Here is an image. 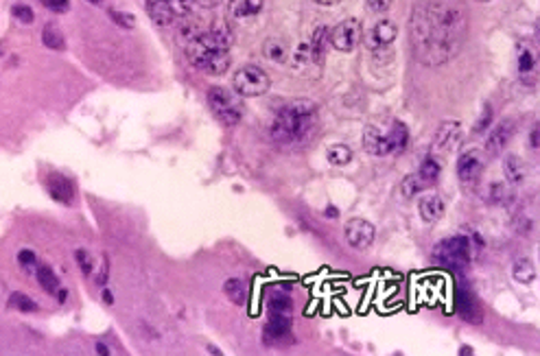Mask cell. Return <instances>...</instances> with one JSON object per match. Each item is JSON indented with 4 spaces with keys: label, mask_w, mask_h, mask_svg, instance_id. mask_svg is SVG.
<instances>
[{
    "label": "cell",
    "mask_w": 540,
    "mask_h": 356,
    "mask_svg": "<svg viewBox=\"0 0 540 356\" xmlns=\"http://www.w3.org/2000/svg\"><path fill=\"white\" fill-rule=\"evenodd\" d=\"M195 3L199 5V7H206V9H210V7H217V5H221L224 0H195Z\"/></svg>",
    "instance_id": "42"
},
{
    "label": "cell",
    "mask_w": 540,
    "mask_h": 356,
    "mask_svg": "<svg viewBox=\"0 0 540 356\" xmlns=\"http://www.w3.org/2000/svg\"><path fill=\"white\" fill-rule=\"evenodd\" d=\"M512 273H514V280L521 282V284H532V282L536 280V267H534V263L527 261V258H518V261L514 263Z\"/></svg>",
    "instance_id": "26"
},
{
    "label": "cell",
    "mask_w": 540,
    "mask_h": 356,
    "mask_svg": "<svg viewBox=\"0 0 540 356\" xmlns=\"http://www.w3.org/2000/svg\"><path fill=\"white\" fill-rule=\"evenodd\" d=\"M484 171V157L479 151H466L457 160V175L464 184H472L479 180V175Z\"/></svg>",
    "instance_id": "10"
},
{
    "label": "cell",
    "mask_w": 540,
    "mask_h": 356,
    "mask_svg": "<svg viewBox=\"0 0 540 356\" xmlns=\"http://www.w3.org/2000/svg\"><path fill=\"white\" fill-rule=\"evenodd\" d=\"M503 173L510 184H523L527 177V166L518 155H508L503 160Z\"/></svg>",
    "instance_id": "20"
},
{
    "label": "cell",
    "mask_w": 540,
    "mask_h": 356,
    "mask_svg": "<svg viewBox=\"0 0 540 356\" xmlns=\"http://www.w3.org/2000/svg\"><path fill=\"white\" fill-rule=\"evenodd\" d=\"M13 15H15V20H20L22 25H29L31 20H33V11H31L27 5H15V7H13Z\"/></svg>",
    "instance_id": "38"
},
{
    "label": "cell",
    "mask_w": 540,
    "mask_h": 356,
    "mask_svg": "<svg viewBox=\"0 0 540 356\" xmlns=\"http://www.w3.org/2000/svg\"><path fill=\"white\" fill-rule=\"evenodd\" d=\"M42 39H44V44L49 48H53V51H62L64 48V35H62V31H59L57 27H53V25H49L44 29Z\"/></svg>",
    "instance_id": "31"
},
{
    "label": "cell",
    "mask_w": 540,
    "mask_h": 356,
    "mask_svg": "<svg viewBox=\"0 0 540 356\" xmlns=\"http://www.w3.org/2000/svg\"><path fill=\"white\" fill-rule=\"evenodd\" d=\"M506 197H508V190H506L503 184L494 182V184L488 186V199H490V204H501Z\"/></svg>",
    "instance_id": "34"
},
{
    "label": "cell",
    "mask_w": 540,
    "mask_h": 356,
    "mask_svg": "<svg viewBox=\"0 0 540 356\" xmlns=\"http://www.w3.org/2000/svg\"><path fill=\"white\" fill-rule=\"evenodd\" d=\"M490 121H492V107H490V105H486V110H484L482 118H479V123H477V127H475V133L486 131V129H488V125H490Z\"/></svg>",
    "instance_id": "39"
},
{
    "label": "cell",
    "mask_w": 540,
    "mask_h": 356,
    "mask_svg": "<svg viewBox=\"0 0 540 356\" xmlns=\"http://www.w3.org/2000/svg\"><path fill=\"white\" fill-rule=\"evenodd\" d=\"M263 339L269 345L276 343H287L291 339V315H278V317H269V324L263 332Z\"/></svg>",
    "instance_id": "11"
},
{
    "label": "cell",
    "mask_w": 540,
    "mask_h": 356,
    "mask_svg": "<svg viewBox=\"0 0 540 356\" xmlns=\"http://www.w3.org/2000/svg\"><path fill=\"white\" fill-rule=\"evenodd\" d=\"M96 352H98V354H110V350H108L103 343H96Z\"/></svg>",
    "instance_id": "45"
},
{
    "label": "cell",
    "mask_w": 540,
    "mask_h": 356,
    "mask_svg": "<svg viewBox=\"0 0 540 356\" xmlns=\"http://www.w3.org/2000/svg\"><path fill=\"white\" fill-rule=\"evenodd\" d=\"M103 300H105L108 304H112V295H110L108 291H103Z\"/></svg>",
    "instance_id": "46"
},
{
    "label": "cell",
    "mask_w": 540,
    "mask_h": 356,
    "mask_svg": "<svg viewBox=\"0 0 540 356\" xmlns=\"http://www.w3.org/2000/svg\"><path fill=\"white\" fill-rule=\"evenodd\" d=\"M366 3L374 13H385L392 7V0H366Z\"/></svg>",
    "instance_id": "40"
},
{
    "label": "cell",
    "mask_w": 540,
    "mask_h": 356,
    "mask_svg": "<svg viewBox=\"0 0 540 356\" xmlns=\"http://www.w3.org/2000/svg\"><path fill=\"white\" fill-rule=\"evenodd\" d=\"M35 273H37V282H39V286H42L46 293H59V280H57V275L53 273V269L51 267H46V265H37V269H35Z\"/></svg>",
    "instance_id": "27"
},
{
    "label": "cell",
    "mask_w": 540,
    "mask_h": 356,
    "mask_svg": "<svg viewBox=\"0 0 540 356\" xmlns=\"http://www.w3.org/2000/svg\"><path fill=\"white\" fill-rule=\"evenodd\" d=\"M315 116H317V105L313 101H309V98L291 101L274 118L271 138L278 143L302 140V138L309 136L311 129L315 127Z\"/></svg>",
    "instance_id": "3"
},
{
    "label": "cell",
    "mask_w": 540,
    "mask_h": 356,
    "mask_svg": "<svg viewBox=\"0 0 540 356\" xmlns=\"http://www.w3.org/2000/svg\"><path fill=\"white\" fill-rule=\"evenodd\" d=\"M88 3H92V5H98V3H103V0H88Z\"/></svg>",
    "instance_id": "48"
},
{
    "label": "cell",
    "mask_w": 540,
    "mask_h": 356,
    "mask_svg": "<svg viewBox=\"0 0 540 356\" xmlns=\"http://www.w3.org/2000/svg\"><path fill=\"white\" fill-rule=\"evenodd\" d=\"M232 86L238 96H261L269 90L271 81L267 72L258 66H243L241 70H236Z\"/></svg>",
    "instance_id": "5"
},
{
    "label": "cell",
    "mask_w": 540,
    "mask_h": 356,
    "mask_svg": "<svg viewBox=\"0 0 540 356\" xmlns=\"http://www.w3.org/2000/svg\"><path fill=\"white\" fill-rule=\"evenodd\" d=\"M466 25L464 0H423L411 18L416 57L429 66L449 62L464 44Z\"/></svg>",
    "instance_id": "1"
},
{
    "label": "cell",
    "mask_w": 540,
    "mask_h": 356,
    "mask_svg": "<svg viewBox=\"0 0 540 356\" xmlns=\"http://www.w3.org/2000/svg\"><path fill=\"white\" fill-rule=\"evenodd\" d=\"M228 9H230V15L238 20L254 18L263 11V0H230Z\"/></svg>",
    "instance_id": "18"
},
{
    "label": "cell",
    "mask_w": 540,
    "mask_h": 356,
    "mask_svg": "<svg viewBox=\"0 0 540 356\" xmlns=\"http://www.w3.org/2000/svg\"><path fill=\"white\" fill-rule=\"evenodd\" d=\"M326 214H328V216H337V208H328Z\"/></svg>",
    "instance_id": "47"
},
{
    "label": "cell",
    "mask_w": 540,
    "mask_h": 356,
    "mask_svg": "<svg viewBox=\"0 0 540 356\" xmlns=\"http://www.w3.org/2000/svg\"><path fill=\"white\" fill-rule=\"evenodd\" d=\"M110 15H112V20H114L116 25H123V27H127V29H131V27L136 25V20H134V15H131V13H123V11L112 9V11H110Z\"/></svg>",
    "instance_id": "37"
},
{
    "label": "cell",
    "mask_w": 540,
    "mask_h": 356,
    "mask_svg": "<svg viewBox=\"0 0 540 356\" xmlns=\"http://www.w3.org/2000/svg\"><path fill=\"white\" fill-rule=\"evenodd\" d=\"M232 31L226 25H214L208 33H199L186 48L188 62L202 72L208 74H224L232 59H230Z\"/></svg>",
    "instance_id": "2"
},
{
    "label": "cell",
    "mask_w": 540,
    "mask_h": 356,
    "mask_svg": "<svg viewBox=\"0 0 540 356\" xmlns=\"http://www.w3.org/2000/svg\"><path fill=\"white\" fill-rule=\"evenodd\" d=\"M512 136H514V123H512V121L499 123V125L494 127V131L488 136V143H486L488 153H490V155L501 153V151L506 149V145L510 143V138H512Z\"/></svg>",
    "instance_id": "15"
},
{
    "label": "cell",
    "mask_w": 540,
    "mask_h": 356,
    "mask_svg": "<svg viewBox=\"0 0 540 356\" xmlns=\"http://www.w3.org/2000/svg\"><path fill=\"white\" fill-rule=\"evenodd\" d=\"M439 173H442V164H439V160L435 155H427L423 164H420V171H418V177L420 182H423L425 186H433L437 182Z\"/></svg>",
    "instance_id": "21"
},
{
    "label": "cell",
    "mask_w": 540,
    "mask_h": 356,
    "mask_svg": "<svg viewBox=\"0 0 540 356\" xmlns=\"http://www.w3.org/2000/svg\"><path fill=\"white\" fill-rule=\"evenodd\" d=\"M420 216L427 221V223H435L444 216V202L442 197L431 192V195H425L423 199H420Z\"/></svg>",
    "instance_id": "16"
},
{
    "label": "cell",
    "mask_w": 540,
    "mask_h": 356,
    "mask_svg": "<svg viewBox=\"0 0 540 356\" xmlns=\"http://www.w3.org/2000/svg\"><path fill=\"white\" fill-rule=\"evenodd\" d=\"M18 261H20V265H22L27 271H35L37 269V256L33 253V251H29V249H22L18 253Z\"/></svg>",
    "instance_id": "36"
},
{
    "label": "cell",
    "mask_w": 540,
    "mask_h": 356,
    "mask_svg": "<svg viewBox=\"0 0 540 356\" xmlns=\"http://www.w3.org/2000/svg\"><path fill=\"white\" fill-rule=\"evenodd\" d=\"M387 140H390V149H392V155L394 153H403L409 145V129L405 123L401 121H394L390 131H387Z\"/></svg>",
    "instance_id": "19"
},
{
    "label": "cell",
    "mask_w": 540,
    "mask_h": 356,
    "mask_svg": "<svg viewBox=\"0 0 540 356\" xmlns=\"http://www.w3.org/2000/svg\"><path fill=\"white\" fill-rule=\"evenodd\" d=\"M361 22H359L356 18H350V20H344V22H339L333 31H330V44L342 51V53H350L356 48V44L361 42Z\"/></svg>",
    "instance_id": "7"
},
{
    "label": "cell",
    "mask_w": 540,
    "mask_h": 356,
    "mask_svg": "<svg viewBox=\"0 0 540 356\" xmlns=\"http://www.w3.org/2000/svg\"><path fill=\"white\" fill-rule=\"evenodd\" d=\"M49 190L51 197H55L57 202L62 204H70L72 202V184L68 180H64L62 175H53L49 180Z\"/></svg>",
    "instance_id": "23"
},
{
    "label": "cell",
    "mask_w": 540,
    "mask_h": 356,
    "mask_svg": "<svg viewBox=\"0 0 540 356\" xmlns=\"http://www.w3.org/2000/svg\"><path fill=\"white\" fill-rule=\"evenodd\" d=\"M169 5L175 15H188L193 11L195 0H169Z\"/></svg>",
    "instance_id": "35"
},
{
    "label": "cell",
    "mask_w": 540,
    "mask_h": 356,
    "mask_svg": "<svg viewBox=\"0 0 540 356\" xmlns=\"http://www.w3.org/2000/svg\"><path fill=\"white\" fill-rule=\"evenodd\" d=\"M313 3H317V5H337L339 3V0H313Z\"/></svg>",
    "instance_id": "44"
},
{
    "label": "cell",
    "mask_w": 540,
    "mask_h": 356,
    "mask_svg": "<svg viewBox=\"0 0 540 356\" xmlns=\"http://www.w3.org/2000/svg\"><path fill=\"white\" fill-rule=\"evenodd\" d=\"M77 261H79V265H82V271H84V275H94V269L101 265V261L98 263H92V256L88 253V251H84V249H79L77 251Z\"/></svg>",
    "instance_id": "33"
},
{
    "label": "cell",
    "mask_w": 540,
    "mask_h": 356,
    "mask_svg": "<svg viewBox=\"0 0 540 356\" xmlns=\"http://www.w3.org/2000/svg\"><path fill=\"white\" fill-rule=\"evenodd\" d=\"M224 291L230 298V302H234L236 306H243L248 302V284L241 278H232L224 284Z\"/></svg>",
    "instance_id": "25"
},
{
    "label": "cell",
    "mask_w": 540,
    "mask_h": 356,
    "mask_svg": "<svg viewBox=\"0 0 540 356\" xmlns=\"http://www.w3.org/2000/svg\"><path fill=\"white\" fill-rule=\"evenodd\" d=\"M307 44H309L311 53L315 55V59L319 62V59L324 57L326 46L330 44V29H326V27H317V29L313 31V35H311V39H309Z\"/></svg>",
    "instance_id": "24"
},
{
    "label": "cell",
    "mask_w": 540,
    "mask_h": 356,
    "mask_svg": "<svg viewBox=\"0 0 540 356\" xmlns=\"http://www.w3.org/2000/svg\"><path fill=\"white\" fill-rule=\"evenodd\" d=\"M435 258L449 267H466L470 261V241L464 236L442 241L435 247Z\"/></svg>",
    "instance_id": "6"
},
{
    "label": "cell",
    "mask_w": 540,
    "mask_h": 356,
    "mask_svg": "<svg viewBox=\"0 0 540 356\" xmlns=\"http://www.w3.org/2000/svg\"><path fill=\"white\" fill-rule=\"evenodd\" d=\"M459 136H462V123H457V121L442 123V125H439V129L435 131L433 149L435 151H451L457 145Z\"/></svg>",
    "instance_id": "12"
},
{
    "label": "cell",
    "mask_w": 540,
    "mask_h": 356,
    "mask_svg": "<svg viewBox=\"0 0 540 356\" xmlns=\"http://www.w3.org/2000/svg\"><path fill=\"white\" fill-rule=\"evenodd\" d=\"M9 306H11V308H18V310H22V312H33V310H37V304H35L31 298H27L25 293H13L11 298H9Z\"/></svg>",
    "instance_id": "32"
},
{
    "label": "cell",
    "mask_w": 540,
    "mask_h": 356,
    "mask_svg": "<svg viewBox=\"0 0 540 356\" xmlns=\"http://www.w3.org/2000/svg\"><path fill=\"white\" fill-rule=\"evenodd\" d=\"M364 149L370 155H392L387 133H383L381 129L374 127V125L366 127V131H364Z\"/></svg>",
    "instance_id": "13"
},
{
    "label": "cell",
    "mask_w": 540,
    "mask_h": 356,
    "mask_svg": "<svg viewBox=\"0 0 540 356\" xmlns=\"http://www.w3.org/2000/svg\"><path fill=\"white\" fill-rule=\"evenodd\" d=\"M263 51H265V55L271 59V62H285V59H287V55H289V48H287V44L283 42V39H278V37H274V39H267V42H265V46H263Z\"/></svg>",
    "instance_id": "28"
},
{
    "label": "cell",
    "mask_w": 540,
    "mask_h": 356,
    "mask_svg": "<svg viewBox=\"0 0 540 356\" xmlns=\"http://www.w3.org/2000/svg\"><path fill=\"white\" fill-rule=\"evenodd\" d=\"M425 188H427V186L420 182L418 175H407L405 180H403V184H401V192H403L405 199H413V197H416L418 192H423Z\"/></svg>",
    "instance_id": "30"
},
{
    "label": "cell",
    "mask_w": 540,
    "mask_h": 356,
    "mask_svg": "<svg viewBox=\"0 0 540 356\" xmlns=\"http://www.w3.org/2000/svg\"><path fill=\"white\" fill-rule=\"evenodd\" d=\"M398 35V29L396 25L392 22V20H378V22L368 31L366 35V46L372 51V53H381L385 48H390V44L396 39Z\"/></svg>",
    "instance_id": "8"
},
{
    "label": "cell",
    "mask_w": 540,
    "mask_h": 356,
    "mask_svg": "<svg viewBox=\"0 0 540 356\" xmlns=\"http://www.w3.org/2000/svg\"><path fill=\"white\" fill-rule=\"evenodd\" d=\"M147 13L158 27H169L175 22V13L169 0H147Z\"/></svg>",
    "instance_id": "17"
},
{
    "label": "cell",
    "mask_w": 540,
    "mask_h": 356,
    "mask_svg": "<svg viewBox=\"0 0 540 356\" xmlns=\"http://www.w3.org/2000/svg\"><path fill=\"white\" fill-rule=\"evenodd\" d=\"M536 70H538V59L534 48L529 44H521L518 46V72H521V79L525 84L536 81Z\"/></svg>",
    "instance_id": "14"
},
{
    "label": "cell",
    "mask_w": 540,
    "mask_h": 356,
    "mask_svg": "<svg viewBox=\"0 0 540 356\" xmlns=\"http://www.w3.org/2000/svg\"><path fill=\"white\" fill-rule=\"evenodd\" d=\"M208 105L212 114L226 125H236L243 116L241 98L226 88H212L208 92Z\"/></svg>",
    "instance_id": "4"
},
{
    "label": "cell",
    "mask_w": 540,
    "mask_h": 356,
    "mask_svg": "<svg viewBox=\"0 0 540 356\" xmlns=\"http://www.w3.org/2000/svg\"><path fill=\"white\" fill-rule=\"evenodd\" d=\"M346 241L354 249H368L374 243V225L366 219H352L346 225Z\"/></svg>",
    "instance_id": "9"
},
{
    "label": "cell",
    "mask_w": 540,
    "mask_h": 356,
    "mask_svg": "<svg viewBox=\"0 0 540 356\" xmlns=\"http://www.w3.org/2000/svg\"><path fill=\"white\" fill-rule=\"evenodd\" d=\"M352 160V151L346 145H335L328 149V162L335 166H346Z\"/></svg>",
    "instance_id": "29"
},
{
    "label": "cell",
    "mask_w": 540,
    "mask_h": 356,
    "mask_svg": "<svg viewBox=\"0 0 540 356\" xmlns=\"http://www.w3.org/2000/svg\"><path fill=\"white\" fill-rule=\"evenodd\" d=\"M529 145H532V149H538V129L532 131V143Z\"/></svg>",
    "instance_id": "43"
},
{
    "label": "cell",
    "mask_w": 540,
    "mask_h": 356,
    "mask_svg": "<svg viewBox=\"0 0 540 356\" xmlns=\"http://www.w3.org/2000/svg\"><path fill=\"white\" fill-rule=\"evenodd\" d=\"M291 310H293V304H291V298L285 291H274L269 295V302H267L269 317H278V315H291Z\"/></svg>",
    "instance_id": "22"
},
{
    "label": "cell",
    "mask_w": 540,
    "mask_h": 356,
    "mask_svg": "<svg viewBox=\"0 0 540 356\" xmlns=\"http://www.w3.org/2000/svg\"><path fill=\"white\" fill-rule=\"evenodd\" d=\"M482 3H490V0H482Z\"/></svg>",
    "instance_id": "49"
},
{
    "label": "cell",
    "mask_w": 540,
    "mask_h": 356,
    "mask_svg": "<svg viewBox=\"0 0 540 356\" xmlns=\"http://www.w3.org/2000/svg\"><path fill=\"white\" fill-rule=\"evenodd\" d=\"M42 5L51 11H66L70 0H42Z\"/></svg>",
    "instance_id": "41"
}]
</instances>
